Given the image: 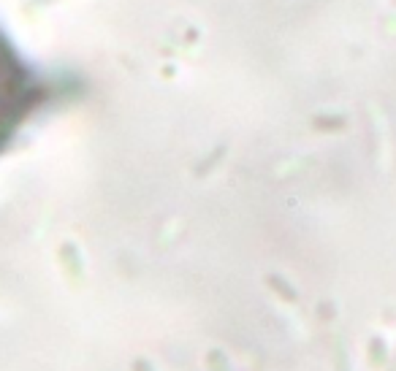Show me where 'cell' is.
Returning a JSON list of instances; mask_svg holds the SVG:
<instances>
[{"label":"cell","mask_w":396,"mask_h":371,"mask_svg":"<svg viewBox=\"0 0 396 371\" xmlns=\"http://www.w3.org/2000/svg\"><path fill=\"white\" fill-rule=\"evenodd\" d=\"M41 84L0 36V149L16 133L25 117L38 106Z\"/></svg>","instance_id":"obj_1"}]
</instances>
